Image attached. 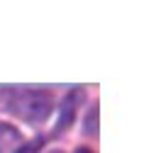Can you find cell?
I'll return each mask as SVG.
<instances>
[{
	"label": "cell",
	"instance_id": "obj_1",
	"mask_svg": "<svg viewBox=\"0 0 161 153\" xmlns=\"http://www.w3.org/2000/svg\"><path fill=\"white\" fill-rule=\"evenodd\" d=\"M3 95V107L10 114L20 117L30 124H39L49 119L54 110V100L44 90H20V88H8L0 90Z\"/></svg>",
	"mask_w": 161,
	"mask_h": 153
},
{
	"label": "cell",
	"instance_id": "obj_2",
	"mask_svg": "<svg viewBox=\"0 0 161 153\" xmlns=\"http://www.w3.org/2000/svg\"><path fill=\"white\" fill-rule=\"evenodd\" d=\"M83 97V90H71L64 102H61V114H59V122L54 126V136H61L64 131H69V126L73 124V117H76V110H78V100Z\"/></svg>",
	"mask_w": 161,
	"mask_h": 153
},
{
	"label": "cell",
	"instance_id": "obj_3",
	"mask_svg": "<svg viewBox=\"0 0 161 153\" xmlns=\"http://www.w3.org/2000/svg\"><path fill=\"white\" fill-rule=\"evenodd\" d=\"M83 134H86V136H98V102H93L91 110H88V114H86Z\"/></svg>",
	"mask_w": 161,
	"mask_h": 153
},
{
	"label": "cell",
	"instance_id": "obj_4",
	"mask_svg": "<svg viewBox=\"0 0 161 153\" xmlns=\"http://www.w3.org/2000/svg\"><path fill=\"white\" fill-rule=\"evenodd\" d=\"M39 146H42V139H37L34 143H25V146H20L15 153H37V151H39Z\"/></svg>",
	"mask_w": 161,
	"mask_h": 153
},
{
	"label": "cell",
	"instance_id": "obj_5",
	"mask_svg": "<svg viewBox=\"0 0 161 153\" xmlns=\"http://www.w3.org/2000/svg\"><path fill=\"white\" fill-rule=\"evenodd\" d=\"M76 153H93V151H91V148H78Z\"/></svg>",
	"mask_w": 161,
	"mask_h": 153
}]
</instances>
